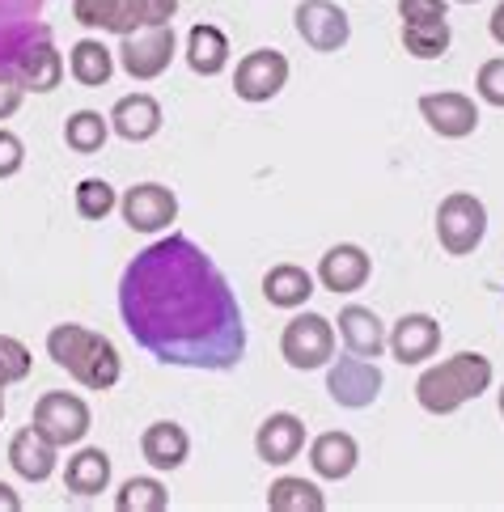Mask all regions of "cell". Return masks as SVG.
<instances>
[{"mask_svg": "<svg viewBox=\"0 0 504 512\" xmlns=\"http://www.w3.org/2000/svg\"><path fill=\"white\" fill-rule=\"evenodd\" d=\"M119 318L144 352L174 369L225 373L246 356L238 292L187 233L157 237L123 267Z\"/></svg>", "mask_w": 504, "mask_h": 512, "instance_id": "cell-1", "label": "cell"}, {"mask_svg": "<svg viewBox=\"0 0 504 512\" xmlns=\"http://www.w3.org/2000/svg\"><path fill=\"white\" fill-rule=\"evenodd\" d=\"M47 356L56 360V369H64L72 381H81L85 390H115L123 377V360L119 347L89 331V326L77 322H60L47 331Z\"/></svg>", "mask_w": 504, "mask_h": 512, "instance_id": "cell-2", "label": "cell"}, {"mask_svg": "<svg viewBox=\"0 0 504 512\" xmlns=\"http://www.w3.org/2000/svg\"><path fill=\"white\" fill-rule=\"evenodd\" d=\"M488 386H492V360L479 352H458L420 373L416 402L428 415H454L466 402H475Z\"/></svg>", "mask_w": 504, "mask_h": 512, "instance_id": "cell-3", "label": "cell"}, {"mask_svg": "<svg viewBox=\"0 0 504 512\" xmlns=\"http://www.w3.org/2000/svg\"><path fill=\"white\" fill-rule=\"evenodd\" d=\"M178 0H72V17L85 30L102 34H136L149 26H170Z\"/></svg>", "mask_w": 504, "mask_h": 512, "instance_id": "cell-4", "label": "cell"}, {"mask_svg": "<svg viewBox=\"0 0 504 512\" xmlns=\"http://www.w3.org/2000/svg\"><path fill=\"white\" fill-rule=\"evenodd\" d=\"M483 233H488V208H483V199H475L471 191H454L441 199L437 208V242L445 254H475Z\"/></svg>", "mask_w": 504, "mask_h": 512, "instance_id": "cell-5", "label": "cell"}, {"mask_svg": "<svg viewBox=\"0 0 504 512\" xmlns=\"http://www.w3.org/2000/svg\"><path fill=\"white\" fill-rule=\"evenodd\" d=\"M280 356L288 360V369H297V373L327 369V364L335 360V326H331V318L297 314L280 335Z\"/></svg>", "mask_w": 504, "mask_h": 512, "instance_id": "cell-6", "label": "cell"}, {"mask_svg": "<svg viewBox=\"0 0 504 512\" xmlns=\"http://www.w3.org/2000/svg\"><path fill=\"white\" fill-rule=\"evenodd\" d=\"M30 424L39 428L43 436L56 449H68V445H81L89 424H94V415H89V402L81 394H68V390H51L34 402V415Z\"/></svg>", "mask_w": 504, "mask_h": 512, "instance_id": "cell-7", "label": "cell"}, {"mask_svg": "<svg viewBox=\"0 0 504 512\" xmlns=\"http://www.w3.org/2000/svg\"><path fill=\"white\" fill-rule=\"evenodd\" d=\"M174 26H149L136 34H123L119 39V68L128 72L132 81H157L161 72L174 64Z\"/></svg>", "mask_w": 504, "mask_h": 512, "instance_id": "cell-8", "label": "cell"}, {"mask_svg": "<svg viewBox=\"0 0 504 512\" xmlns=\"http://www.w3.org/2000/svg\"><path fill=\"white\" fill-rule=\"evenodd\" d=\"M386 377L382 369H377V360H365V356H339L327 364V394L339 402V407L348 411H365L377 402V394H382Z\"/></svg>", "mask_w": 504, "mask_h": 512, "instance_id": "cell-9", "label": "cell"}, {"mask_svg": "<svg viewBox=\"0 0 504 512\" xmlns=\"http://www.w3.org/2000/svg\"><path fill=\"white\" fill-rule=\"evenodd\" d=\"M288 85V60L284 51L276 47H259V51H246L238 60V72H233V94L242 102H272L280 89Z\"/></svg>", "mask_w": 504, "mask_h": 512, "instance_id": "cell-10", "label": "cell"}, {"mask_svg": "<svg viewBox=\"0 0 504 512\" xmlns=\"http://www.w3.org/2000/svg\"><path fill=\"white\" fill-rule=\"evenodd\" d=\"M293 26L305 39V47L322 51V56H331V51H339L352 39V22L335 0H301L293 13Z\"/></svg>", "mask_w": 504, "mask_h": 512, "instance_id": "cell-11", "label": "cell"}, {"mask_svg": "<svg viewBox=\"0 0 504 512\" xmlns=\"http://www.w3.org/2000/svg\"><path fill=\"white\" fill-rule=\"evenodd\" d=\"M47 34L51 26L43 22V0H0V68H13V60Z\"/></svg>", "mask_w": 504, "mask_h": 512, "instance_id": "cell-12", "label": "cell"}, {"mask_svg": "<svg viewBox=\"0 0 504 512\" xmlns=\"http://www.w3.org/2000/svg\"><path fill=\"white\" fill-rule=\"evenodd\" d=\"M123 221L136 233H166L178 221V195L161 182H140V187H128V195L119 199Z\"/></svg>", "mask_w": 504, "mask_h": 512, "instance_id": "cell-13", "label": "cell"}, {"mask_svg": "<svg viewBox=\"0 0 504 512\" xmlns=\"http://www.w3.org/2000/svg\"><path fill=\"white\" fill-rule=\"evenodd\" d=\"M420 115L424 123L437 132L441 140H466L479 127V106L475 98L466 94H454V89H445V94H424L420 98Z\"/></svg>", "mask_w": 504, "mask_h": 512, "instance_id": "cell-14", "label": "cell"}, {"mask_svg": "<svg viewBox=\"0 0 504 512\" xmlns=\"http://www.w3.org/2000/svg\"><path fill=\"white\" fill-rule=\"evenodd\" d=\"M386 347L399 364H424L441 352V322L432 314H403L394 331H386Z\"/></svg>", "mask_w": 504, "mask_h": 512, "instance_id": "cell-15", "label": "cell"}, {"mask_svg": "<svg viewBox=\"0 0 504 512\" xmlns=\"http://www.w3.org/2000/svg\"><path fill=\"white\" fill-rule=\"evenodd\" d=\"M373 276V263H369V254L360 250L356 242H339L331 246L327 254L318 259V284L327 288V292H356V288H365Z\"/></svg>", "mask_w": 504, "mask_h": 512, "instance_id": "cell-16", "label": "cell"}, {"mask_svg": "<svg viewBox=\"0 0 504 512\" xmlns=\"http://www.w3.org/2000/svg\"><path fill=\"white\" fill-rule=\"evenodd\" d=\"M301 449H305V424L293 411L267 415L255 432V453L267 466H288L293 457H301Z\"/></svg>", "mask_w": 504, "mask_h": 512, "instance_id": "cell-17", "label": "cell"}, {"mask_svg": "<svg viewBox=\"0 0 504 512\" xmlns=\"http://www.w3.org/2000/svg\"><path fill=\"white\" fill-rule=\"evenodd\" d=\"M56 457H60V449L51 445L34 424H26L22 432H13V441H9V466L22 474L26 483H47L51 474H56Z\"/></svg>", "mask_w": 504, "mask_h": 512, "instance_id": "cell-18", "label": "cell"}, {"mask_svg": "<svg viewBox=\"0 0 504 512\" xmlns=\"http://www.w3.org/2000/svg\"><path fill=\"white\" fill-rule=\"evenodd\" d=\"M111 132L123 136L128 144H144L161 132V102L153 94H128L111 106Z\"/></svg>", "mask_w": 504, "mask_h": 512, "instance_id": "cell-19", "label": "cell"}, {"mask_svg": "<svg viewBox=\"0 0 504 512\" xmlns=\"http://www.w3.org/2000/svg\"><path fill=\"white\" fill-rule=\"evenodd\" d=\"M13 72L22 77L26 94H51V89H60V81H64V60H60L56 43H51V34H47V39H34V43L22 51V56L13 60Z\"/></svg>", "mask_w": 504, "mask_h": 512, "instance_id": "cell-20", "label": "cell"}, {"mask_svg": "<svg viewBox=\"0 0 504 512\" xmlns=\"http://www.w3.org/2000/svg\"><path fill=\"white\" fill-rule=\"evenodd\" d=\"M335 322H339V339H344V347L352 356L377 360L386 352V326L369 305H344Z\"/></svg>", "mask_w": 504, "mask_h": 512, "instance_id": "cell-21", "label": "cell"}, {"mask_svg": "<svg viewBox=\"0 0 504 512\" xmlns=\"http://www.w3.org/2000/svg\"><path fill=\"white\" fill-rule=\"evenodd\" d=\"M356 462H360V445L352 432H322L310 441V470L318 479H327V483L348 479Z\"/></svg>", "mask_w": 504, "mask_h": 512, "instance_id": "cell-22", "label": "cell"}, {"mask_svg": "<svg viewBox=\"0 0 504 512\" xmlns=\"http://www.w3.org/2000/svg\"><path fill=\"white\" fill-rule=\"evenodd\" d=\"M140 453L153 470H178L191 457V436L183 424H174V419H157V424L144 428Z\"/></svg>", "mask_w": 504, "mask_h": 512, "instance_id": "cell-23", "label": "cell"}, {"mask_svg": "<svg viewBox=\"0 0 504 512\" xmlns=\"http://www.w3.org/2000/svg\"><path fill=\"white\" fill-rule=\"evenodd\" d=\"M64 487L72 491V496H102L106 487H111V457H106L102 449H81L68 457L64 466Z\"/></svg>", "mask_w": 504, "mask_h": 512, "instance_id": "cell-24", "label": "cell"}, {"mask_svg": "<svg viewBox=\"0 0 504 512\" xmlns=\"http://www.w3.org/2000/svg\"><path fill=\"white\" fill-rule=\"evenodd\" d=\"M187 64L191 72H200V77H216V72L229 68V39L221 26H191L187 30Z\"/></svg>", "mask_w": 504, "mask_h": 512, "instance_id": "cell-25", "label": "cell"}, {"mask_svg": "<svg viewBox=\"0 0 504 512\" xmlns=\"http://www.w3.org/2000/svg\"><path fill=\"white\" fill-rule=\"evenodd\" d=\"M263 297L272 301L276 309H301L305 301L314 297V276L297 263H276L263 276Z\"/></svg>", "mask_w": 504, "mask_h": 512, "instance_id": "cell-26", "label": "cell"}, {"mask_svg": "<svg viewBox=\"0 0 504 512\" xmlns=\"http://www.w3.org/2000/svg\"><path fill=\"white\" fill-rule=\"evenodd\" d=\"M68 72H72V81H77V85L102 89L106 81H111V72H115V51L106 47L102 39H81V43H72V51H68Z\"/></svg>", "mask_w": 504, "mask_h": 512, "instance_id": "cell-27", "label": "cell"}, {"mask_svg": "<svg viewBox=\"0 0 504 512\" xmlns=\"http://www.w3.org/2000/svg\"><path fill=\"white\" fill-rule=\"evenodd\" d=\"M267 508L272 512H322L327 496L318 491V483L301 479V474H284V479L267 487Z\"/></svg>", "mask_w": 504, "mask_h": 512, "instance_id": "cell-28", "label": "cell"}, {"mask_svg": "<svg viewBox=\"0 0 504 512\" xmlns=\"http://www.w3.org/2000/svg\"><path fill=\"white\" fill-rule=\"evenodd\" d=\"M449 39H454L449 17H437V22H403V47H407V56H416V60L445 56Z\"/></svg>", "mask_w": 504, "mask_h": 512, "instance_id": "cell-29", "label": "cell"}, {"mask_svg": "<svg viewBox=\"0 0 504 512\" xmlns=\"http://www.w3.org/2000/svg\"><path fill=\"white\" fill-rule=\"evenodd\" d=\"M106 136H111V119H102L98 111H77V115H68V123H64V140H68L72 153L94 157V153H102Z\"/></svg>", "mask_w": 504, "mask_h": 512, "instance_id": "cell-30", "label": "cell"}, {"mask_svg": "<svg viewBox=\"0 0 504 512\" xmlns=\"http://www.w3.org/2000/svg\"><path fill=\"white\" fill-rule=\"evenodd\" d=\"M115 508L119 512H166L170 508V491L161 479H128L115 491Z\"/></svg>", "mask_w": 504, "mask_h": 512, "instance_id": "cell-31", "label": "cell"}, {"mask_svg": "<svg viewBox=\"0 0 504 512\" xmlns=\"http://www.w3.org/2000/svg\"><path fill=\"white\" fill-rule=\"evenodd\" d=\"M77 212L85 216V221H106L115 208H119V195H115V187L106 178H85L81 187H77Z\"/></svg>", "mask_w": 504, "mask_h": 512, "instance_id": "cell-32", "label": "cell"}, {"mask_svg": "<svg viewBox=\"0 0 504 512\" xmlns=\"http://www.w3.org/2000/svg\"><path fill=\"white\" fill-rule=\"evenodd\" d=\"M30 347L13 335H0V386H13V381H26L30 377Z\"/></svg>", "mask_w": 504, "mask_h": 512, "instance_id": "cell-33", "label": "cell"}, {"mask_svg": "<svg viewBox=\"0 0 504 512\" xmlns=\"http://www.w3.org/2000/svg\"><path fill=\"white\" fill-rule=\"evenodd\" d=\"M475 94L488 102V106H504V56L479 64V72H475Z\"/></svg>", "mask_w": 504, "mask_h": 512, "instance_id": "cell-34", "label": "cell"}, {"mask_svg": "<svg viewBox=\"0 0 504 512\" xmlns=\"http://www.w3.org/2000/svg\"><path fill=\"white\" fill-rule=\"evenodd\" d=\"M26 166V144L22 136H13L9 127H0V178H13Z\"/></svg>", "mask_w": 504, "mask_h": 512, "instance_id": "cell-35", "label": "cell"}, {"mask_svg": "<svg viewBox=\"0 0 504 512\" xmlns=\"http://www.w3.org/2000/svg\"><path fill=\"white\" fill-rule=\"evenodd\" d=\"M22 98H26L22 77H17L13 68H0V119H13L17 106H22Z\"/></svg>", "mask_w": 504, "mask_h": 512, "instance_id": "cell-36", "label": "cell"}, {"mask_svg": "<svg viewBox=\"0 0 504 512\" xmlns=\"http://www.w3.org/2000/svg\"><path fill=\"white\" fill-rule=\"evenodd\" d=\"M399 17L403 22H437V17H449L445 0H399Z\"/></svg>", "mask_w": 504, "mask_h": 512, "instance_id": "cell-37", "label": "cell"}, {"mask_svg": "<svg viewBox=\"0 0 504 512\" xmlns=\"http://www.w3.org/2000/svg\"><path fill=\"white\" fill-rule=\"evenodd\" d=\"M0 512H22V496L9 483H0Z\"/></svg>", "mask_w": 504, "mask_h": 512, "instance_id": "cell-38", "label": "cell"}, {"mask_svg": "<svg viewBox=\"0 0 504 512\" xmlns=\"http://www.w3.org/2000/svg\"><path fill=\"white\" fill-rule=\"evenodd\" d=\"M488 30H492V39L504 47V0H500V5L492 9V17H488Z\"/></svg>", "mask_w": 504, "mask_h": 512, "instance_id": "cell-39", "label": "cell"}, {"mask_svg": "<svg viewBox=\"0 0 504 512\" xmlns=\"http://www.w3.org/2000/svg\"><path fill=\"white\" fill-rule=\"evenodd\" d=\"M0 419H5V386H0Z\"/></svg>", "mask_w": 504, "mask_h": 512, "instance_id": "cell-40", "label": "cell"}, {"mask_svg": "<svg viewBox=\"0 0 504 512\" xmlns=\"http://www.w3.org/2000/svg\"><path fill=\"white\" fill-rule=\"evenodd\" d=\"M500 415H504V386H500Z\"/></svg>", "mask_w": 504, "mask_h": 512, "instance_id": "cell-41", "label": "cell"}, {"mask_svg": "<svg viewBox=\"0 0 504 512\" xmlns=\"http://www.w3.org/2000/svg\"><path fill=\"white\" fill-rule=\"evenodd\" d=\"M458 5H475V0H458Z\"/></svg>", "mask_w": 504, "mask_h": 512, "instance_id": "cell-42", "label": "cell"}]
</instances>
